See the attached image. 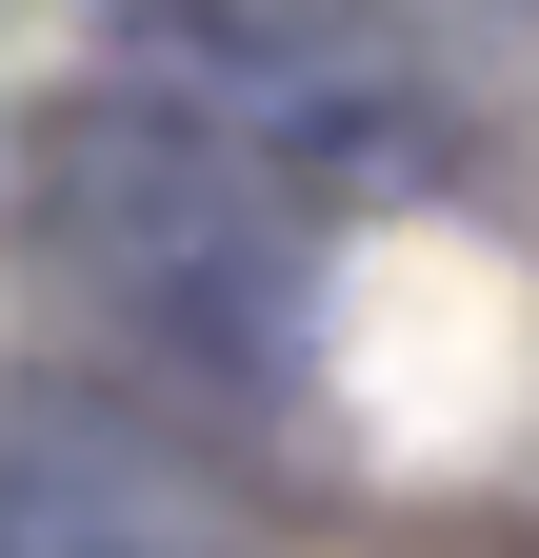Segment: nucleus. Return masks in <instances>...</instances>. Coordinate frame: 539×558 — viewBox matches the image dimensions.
I'll return each instance as SVG.
<instances>
[{
    "label": "nucleus",
    "instance_id": "obj_1",
    "mask_svg": "<svg viewBox=\"0 0 539 558\" xmlns=\"http://www.w3.org/2000/svg\"><path fill=\"white\" fill-rule=\"evenodd\" d=\"M40 240L180 360H280L300 319V199L220 100H81L40 140Z\"/></svg>",
    "mask_w": 539,
    "mask_h": 558
},
{
    "label": "nucleus",
    "instance_id": "obj_2",
    "mask_svg": "<svg viewBox=\"0 0 539 558\" xmlns=\"http://www.w3.org/2000/svg\"><path fill=\"white\" fill-rule=\"evenodd\" d=\"M220 499L200 478H160L120 418H81V399H21V439H0V558L21 538H200Z\"/></svg>",
    "mask_w": 539,
    "mask_h": 558
}]
</instances>
